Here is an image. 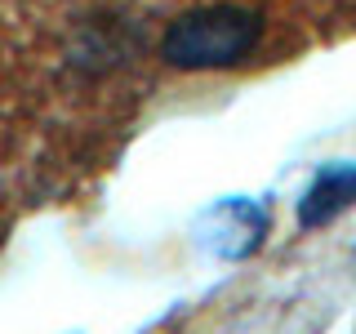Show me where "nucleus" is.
Listing matches in <instances>:
<instances>
[{"mask_svg":"<svg viewBox=\"0 0 356 334\" xmlns=\"http://www.w3.org/2000/svg\"><path fill=\"white\" fill-rule=\"evenodd\" d=\"M348 205H356V165H325L298 200V223L303 228H325Z\"/></svg>","mask_w":356,"mask_h":334,"instance_id":"obj_2","label":"nucleus"},{"mask_svg":"<svg viewBox=\"0 0 356 334\" xmlns=\"http://www.w3.org/2000/svg\"><path fill=\"white\" fill-rule=\"evenodd\" d=\"M267 18L241 0H209L178 14L161 36V58L187 72H222L241 67L263 49Z\"/></svg>","mask_w":356,"mask_h":334,"instance_id":"obj_1","label":"nucleus"}]
</instances>
